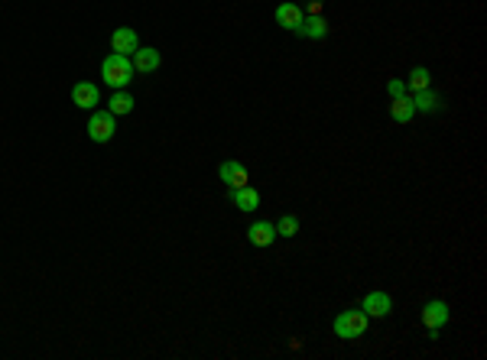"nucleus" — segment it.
<instances>
[{
  "label": "nucleus",
  "mask_w": 487,
  "mask_h": 360,
  "mask_svg": "<svg viewBox=\"0 0 487 360\" xmlns=\"http://www.w3.org/2000/svg\"><path fill=\"white\" fill-rule=\"evenodd\" d=\"M133 62L130 56H117V52H111V56L101 62V78H104V85H111L114 91H123V88L133 81Z\"/></svg>",
  "instance_id": "1"
},
{
  "label": "nucleus",
  "mask_w": 487,
  "mask_h": 360,
  "mask_svg": "<svg viewBox=\"0 0 487 360\" xmlns=\"http://www.w3.org/2000/svg\"><path fill=\"white\" fill-rule=\"evenodd\" d=\"M367 312L364 308H347V312H341L335 318V324H331V331L338 334V338H345V341H354V338H361V334L367 331Z\"/></svg>",
  "instance_id": "2"
},
{
  "label": "nucleus",
  "mask_w": 487,
  "mask_h": 360,
  "mask_svg": "<svg viewBox=\"0 0 487 360\" xmlns=\"http://www.w3.org/2000/svg\"><path fill=\"white\" fill-rule=\"evenodd\" d=\"M114 133H117V117H114L111 111H94V114L88 117V136H91L94 143H111Z\"/></svg>",
  "instance_id": "3"
},
{
  "label": "nucleus",
  "mask_w": 487,
  "mask_h": 360,
  "mask_svg": "<svg viewBox=\"0 0 487 360\" xmlns=\"http://www.w3.org/2000/svg\"><path fill=\"white\" fill-rule=\"evenodd\" d=\"M422 324L429 328L432 338H439L442 328L449 324V305L442 302V299H432V302L422 305Z\"/></svg>",
  "instance_id": "4"
},
{
  "label": "nucleus",
  "mask_w": 487,
  "mask_h": 360,
  "mask_svg": "<svg viewBox=\"0 0 487 360\" xmlns=\"http://www.w3.org/2000/svg\"><path fill=\"white\" fill-rule=\"evenodd\" d=\"M218 179L227 185V191L231 189H244V185H250V172H247V166L237 159H227L218 166Z\"/></svg>",
  "instance_id": "5"
},
{
  "label": "nucleus",
  "mask_w": 487,
  "mask_h": 360,
  "mask_svg": "<svg viewBox=\"0 0 487 360\" xmlns=\"http://www.w3.org/2000/svg\"><path fill=\"white\" fill-rule=\"evenodd\" d=\"M72 104H75L78 111H94V107L101 104L98 85H94V81H78V85L72 88Z\"/></svg>",
  "instance_id": "6"
},
{
  "label": "nucleus",
  "mask_w": 487,
  "mask_h": 360,
  "mask_svg": "<svg viewBox=\"0 0 487 360\" xmlns=\"http://www.w3.org/2000/svg\"><path fill=\"white\" fill-rule=\"evenodd\" d=\"M130 62H133V72H137V75H153V72L163 65V56L150 46H140L130 56Z\"/></svg>",
  "instance_id": "7"
},
{
  "label": "nucleus",
  "mask_w": 487,
  "mask_h": 360,
  "mask_svg": "<svg viewBox=\"0 0 487 360\" xmlns=\"http://www.w3.org/2000/svg\"><path fill=\"white\" fill-rule=\"evenodd\" d=\"M140 49V39H137V33H133L130 26H117L111 33V52H117V56H133Z\"/></svg>",
  "instance_id": "8"
},
{
  "label": "nucleus",
  "mask_w": 487,
  "mask_h": 360,
  "mask_svg": "<svg viewBox=\"0 0 487 360\" xmlns=\"http://www.w3.org/2000/svg\"><path fill=\"white\" fill-rule=\"evenodd\" d=\"M361 308L367 312V318H387V315L394 312V299L387 292H367Z\"/></svg>",
  "instance_id": "9"
},
{
  "label": "nucleus",
  "mask_w": 487,
  "mask_h": 360,
  "mask_svg": "<svg viewBox=\"0 0 487 360\" xmlns=\"http://www.w3.org/2000/svg\"><path fill=\"white\" fill-rule=\"evenodd\" d=\"M302 17H306V13H302V7H296V3H280V7H276V13H273L276 26L290 29V33H296V29H299Z\"/></svg>",
  "instance_id": "10"
},
{
  "label": "nucleus",
  "mask_w": 487,
  "mask_h": 360,
  "mask_svg": "<svg viewBox=\"0 0 487 360\" xmlns=\"http://www.w3.org/2000/svg\"><path fill=\"white\" fill-rule=\"evenodd\" d=\"M296 33H299V36H306V39H312V42H322V39L328 36V19L325 17H309V13H306Z\"/></svg>",
  "instance_id": "11"
},
{
  "label": "nucleus",
  "mask_w": 487,
  "mask_h": 360,
  "mask_svg": "<svg viewBox=\"0 0 487 360\" xmlns=\"http://www.w3.org/2000/svg\"><path fill=\"white\" fill-rule=\"evenodd\" d=\"M247 240L253 246H270L276 240V224H270V221H253L250 228H247Z\"/></svg>",
  "instance_id": "12"
},
{
  "label": "nucleus",
  "mask_w": 487,
  "mask_h": 360,
  "mask_svg": "<svg viewBox=\"0 0 487 360\" xmlns=\"http://www.w3.org/2000/svg\"><path fill=\"white\" fill-rule=\"evenodd\" d=\"M412 104H416V114H435V111H442V95H435L432 88H426V91H416L412 95Z\"/></svg>",
  "instance_id": "13"
},
{
  "label": "nucleus",
  "mask_w": 487,
  "mask_h": 360,
  "mask_svg": "<svg viewBox=\"0 0 487 360\" xmlns=\"http://www.w3.org/2000/svg\"><path fill=\"white\" fill-rule=\"evenodd\" d=\"M231 201H234V208H241V211H257L260 208V191L250 189V185L231 189Z\"/></svg>",
  "instance_id": "14"
},
{
  "label": "nucleus",
  "mask_w": 487,
  "mask_h": 360,
  "mask_svg": "<svg viewBox=\"0 0 487 360\" xmlns=\"http://www.w3.org/2000/svg\"><path fill=\"white\" fill-rule=\"evenodd\" d=\"M390 117L396 123H410L416 117V104H412V97L403 95V97H390Z\"/></svg>",
  "instance_id": "15"
},
{
  "label": "nucleus",
  "mask_w": 487,
  "mask_h": 360,
  "mask_svg": "<svg viewBox=\"0 0 487 360\" xmlns=\"http://www.w3.org/2000/svg\"><path fill=\"white\" fill-rule=\"evenodd\" d=\"M432 85V75H429V68L426 65H416L410 72V81H406V88H410L412 95H416V91H426V88Z\"/></svg>",
  "instance_id": "16"
},
{
  "label": "nucleus",
  "mask_w": 487,
  "mask_h": 360,
  "mask_svg": "<svg viewBox=\"0 0 487 360\" xmlns=\"http://www.w3.org/2000/svg\"><path fill=\"white\" fill-rule=\"evenodd\" d=\"M107 111H111L114 117L130 114V111H133V97L127 95V91H114V97H111V101H107Z\"/></svg>",
  "instance_id": "17"
},
{
  "label": "nucleus",
  "mask_w": 487,
  "mask_h": 360,
  "mask_svg": "<svg viewBox=\"0 0 487 360\" xmlns=\"http://www.w3.org/2000/svg\"><path fill=\"white\" fill-rule=\"evenodd\" d=\"M299 234V218L296 214H283L276 221V237H296Z\"/></svg>",
  "instance_id": "18"
},
{
  "label": "nucleus",
  "mask_w": 487,
  "mask_h": 360,
  "mask_svg": "<svg viewBox=\"0 0 487 360\" xmlns=\"http://www.w3.org/2000/svg\"><path fill=\"white\" fill-rule=\"evenodd\" d=\"M387 95H390V97H403L406 85H403V81H396V78H390V81H387Z\"/></svg>",
  "instance_id": "19"
},
{
  "label": "nucleus",
  "mask_w": 487,
  "mask_h": 360,
  "mask_svg": "<svg viewBox=\"0 0 487 360\" xmlns=\"http://www.w3.org/2000/svg\"><path fill=\"white\" fill-rule=\"evenodd\" d=\"M306 13H309V17H322V0H309Z\"/></svg>",
  "instance_id": "20"
}]
</instances>
